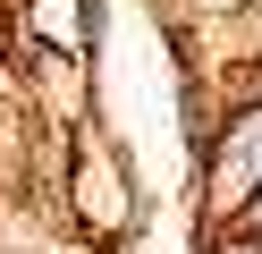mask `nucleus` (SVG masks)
<instances>
[{
    "label": "nucleus",
    "mask_w": 262,
    "mask_h": 254,
    "mask_svg": "<svg viewBox=\"0 0 262 254\" xmlns=\"http://www.w3.org/2000/svg\"><path fill=\"white\" fill-rule=\"evenodd\" d=\"M254 178H262V110L245 119V127L228 135V152L211 161V195H220V203H245V186H254Z\"/></svg>",
    "instance_id": "1"
}]
</instances>
